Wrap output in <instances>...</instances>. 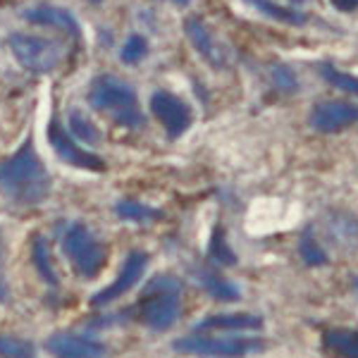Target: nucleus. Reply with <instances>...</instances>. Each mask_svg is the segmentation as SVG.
<instances>
[{"label": "nucleus", "instance_id": "f257e3e1", "mask_svg": "<svg viewBox=\"0 0 358 358\" xmlns=\"http://www.w3.org/2000/svg\"><path fill=\"white\" fill-rule=\"evenodd\" d=\"M53 179L36 153L34 138H24L20 148L0 160V194L17 206H38L50 196Z\"/></svg>", "mask_w": 358, "mask_h": 358}, {"label": "nucleus", "instance_id": "f03ea898", "mask_svg": "<svg viewBox=\"0 0 358 358\" xmlns=\"http://www.w3.org/2000/svg\"><path fill=\"white\" fill-rule=\"evenodd\" d=\"M89 106L98 113L110 115L117 124L127 129H136L146 122L138 106L136 89L129 82L120 79L117 74H101L89 84V94H86Z\"/></svg>", "mask_w": 358, "mask_h": 358}, {"label": "nucleus", "instance_id": "7ed1b4c3", "mask_svg": "<svg viewBox=\"0 0 358 358\" xmlns=\"http://www.w3.org/2000/svg\"><path fill=\"white\" fill-rule=\"evenodd\" d=\"M184 285L175 275H153L136 301L138 320L155 332L170 330L182 313Z\"/></svg>", "mask_w": 358, "mask_h": 358}, {"label": "nucleus", "instance_id": "20e7f679", "mask_svg": "<svg viewBox=\"0 0 358 358\" xmlns=\"http://www.w3.org/2000/svg\"><path fill=\"white\" fill-rule=\"evenodd\" d=\"M62 253L72 263V268L86 280L98 277L108 261L106 246L96 239V234L84 222H72L65 229V234H62Z\"/></svg>", "mask_w": 358, "mask_h": 358}, {"label": "nucleus", "instance_id": "39448f33", "mask_svg": "<svg viewBox=\"0 0 358 358\" xmlns=\"http://www.w3.org/2000/svg\"><path fill=\"white\" fill-rule=\"evenodd\" d=\"M10 50L15 60L31 74H48L62 62V45L53 38L31 36V34H13L10 36Z\"/></svg>", "mask_w": 358, "mask_h": 358}, {"label": "nucleus", "instance_id": "423d86ee", "mask_svg": "<svg viewBox=\"0 0 358 358\" xmlns=\"http://www.w3.org/2000/svg\"><path fill=\"white\" fill-rule=\"evenodd\" d=\"M177 354L210 356V358H244L265 349L263 339L246 337H182L172 342Z\"/></svg>", "mask_w": 358, "mask_h": 358}, {"label": "nucleus", "instance_id": "0eeeda50", "mask_svg": "<svg viewBox=\"0 0 358 358\" xmlns=\"http://www.w3.org/2000/svg\"><path fill=\"white\" fill-rule=\"evenodd\" d=\"M184 31H187L194 48L199 50V55L213 69H227L232 65V50H229V45L210 27L203 24L199 17H192V20L184 22Z\"/></svg>", "mask_w": 358, "mask_h": 358}, {"label": "nucleus", "instance_id": "6e6552de", "mask_svg": "<svg viewBox=\"0 0 358 358\" xmlns=\"http://www.w3.org/2000/svg\"><path fill=\"white\" fill-rule=\"evenodd\" d=\"M151 113L153 117L163 124L170 138H179L184 131L192 127V108L182 101L179 96L170 94V91H155L151 96Z\"/></svg>", "mask_w": 358, "mask_h": 358}, {"label": "nucleus", "instance_id": "1a4fd4ad", "mask_svg": "<svg viewBox=\"0 0 358 358\" xmlns=\"http://www.w3.org/2000/svg\"><path fill=\"white\" fill-rule=\"evenodd\" d=\"M146 265H148L146 253H143V251H131L129 256L124 258L122 268H120V275L115 277L113 285H108L106 289L94 294L89 306H94V308H106V306H110L113 301H117L120 296H124L131 287L138 285V280H141L143 273H146Z\"/></svg>", "mask_w": 358, "mask_h": 358}, {"label": "nucleus", "instance_id": "9d476101", "mask_svg": "<svg viewBox=\"0 0 358 358\" xmlns=\"http://www.w3.org/2000/svg\"><path fill=\"white\" fill-rule=\"evenodd\" d=\"M48 143L53 146L57 158L65 160L67 165L79 167V170H91V172L106 170V163H103L98 155L84 151V148L77 143V138H74L72 134H67L55 117L50 120V124H48Z\"/></svg>", "mask_w": 358, "mask_h": 358}, {"label": "nucleus", "instance_id": "9b49d317", "mask_svg": "<svg viewBox=\"0 0 358 358\" xmlns=\"http://www.w3.org/2000/svg\"><path fill=\"white\" fill-rule=\"evenodd\" d=\"M358 124V103L349 101H322L310 110V127L322 134H337Z\"/></svg>", "mask_w": 358, "mask_h": 358}, {"label": "nucleus", "instance_id": "f8f14e48", "mask_svg": "<svg viewBox=\"0 0 358 358\" xmlns=\"http://www.w3.org/2000/svg\"><path fill=\"white\" fill-rule=\"evenodd\" d=\"M45 351L53 358H108V346L77 332H53L45 337Z\"/></svg>", "mask_w": 358, "mask_h": 358}, {"label": "nucleus", "instance_id": "ddd939ff", "mask_svg": "<svg viewBox=\"0 0 358 358\" xmlns=\"http://www.w3.org/2000/svg\"><path fill=\"white\" fill-rule=\"evenodd\" d=\"M24 20L31 22V24L50 27V29H57V31L79 36V27H77L74 15L65 8H57V5L41 3V5H36V8H29L24 10Z\"/></svg>", "mask_w": 358, "mask_h": 358}, {"label": "nucleus", "instance_id": "4468645a", "mask_svg": "<svg viewBox=\"0 0 358 358\" xmlns=\"http://www.w3.org/2000/svg\"><path fill=\"white\" fill-rule=\"evenodd\" d=\"M263 317L251 313H217L208 315L196 325V332H244V330H261Z\"/></svg>", "mask_w": 358, "mask_h": 358}, {"label": "nucleus", "instance_id": "2eb2a0df", "mask_svg": "<svg viewBox=\"0 0 358 358\" xmlns=\"http://www.w3.org/2000/svg\"><path fill=\"white\" fill-rule=\"evenodd\" d=\"M196 280L203 287V292H208L213 299H217V301L229 303V301H239L241 299V292L236 289L234 282L224 280L215 270H196Z\"/></svg>", "mask_w": 358, "mask_h": 358}, {"label": "nucleus", "instance_id": "dca6fc26", "mask_svg": "<svg viewBox=\"0 0 358 358\" xmlns=\"http://www.w3.org/2000/svg\"><path fill=\"white\" fill-rule=\"evenodd\" d=\"M31 263L36 268L38 277L50 287V289H57L60 287V280H57V273L53 268V261H50V248H48V239L43 234H36L31 241Z\"/></svg>", "mask_w": 358, "mask_h": 358}, {"label": "nucleus", "instance_id": "f3484780", "mask_svg": "<svg viewBox=\"0 0 358 358\" xmlns=\"http://www.w3.org/2000/svg\"><path fill=\"white\" fill-rule=\"evenodd\" d=\"M325 346L337 358H358V332L346 327H334L325 332Z\"/></svg>", "mask_w": 358, "mask_h": 358}, {"label": "nucleus", "instance_id": "a211bd4d", "mask_svg": "<svg viewBox=\"0 0 358 358\" xmlns=\"http://www.w3.org/2000/svg\"><path fill=\"white\" fill-rule=\"evenodd\" d=\"M69 134H72L77 141L91 143V146H98L101 143V129L91 122L89 115H84L82 110H69Z\"/></svg>", "mask_w": 358, "mask_h": 358}, {"label": "nucleus", "instance_id": "6ab92c4d", "mask_svg": "<svg viewBox=\"0 0 358 358\" xmlns=\"http://www.w3.org/2000/svg\"><path fill=\"white\" fill-rule=\"evenodd\" d=\"M115 213H117V217H122L127 222H148V220H158V217L163 215L158 208L138 203L134 199L117 201V203H115Z\"/></svg>", "mask_w": 358, "mask_h": 358}, {"label": "nucleus", "instance_id": "aec40b11", "mask_svg": "<svg viewBox=\"0 0 358 358\" xmlns=\"http://www.w3.org/2000/svg\"><path fill=\"white\" fill-rule=\"evenodd\" d=\"M246 3L253 5L258 13L268 15L270 20H275V22H285V24H296V27L306 22L303 15L294 13V10H289V8H282V5L273 3V0H246Z\"/></svg>", "mask_w": 358, "mask_h": 358}, {"label": "nucleus", "instance_id": "412c9836", "mask_svg": "<svg viewBox=\"0 0 358 358\" xmlns=\"http://www.w3.org/2000/svg\"><path fill=\"white\" fill-rule=\"evenodd\" d=\"M317 69H320L322 79H325V82H330L334 89L358 96V77H354V74H349V72H344V69L334 67L332 62H322V65L317 67Z\"/></svg>", "mask_w": 358, "mask_h": 358}, {"label": "nucleus", "instance_id": "4be33fe9", "mask_svg": "<svg viewBox=\"0 0 358 358\" xmlns=\"http://www.w3.org/2000/svg\"><path fill=\"white\" fill-rule=\"evenodd\" d=\"M0 358H36V346L15 334H0Z\"/></svg>", "mask_w": 358, "mask_h": 358}, {"label": "nucleus", "instance_id": "5701e85b", "mask_svg": "<svg viewBox=\"0 0 358 358\" xmlns=\"http://www.w3.org/2000/svg\"><path fill=\"white\" fill-rule=\"evenodd\" d=\"M208 251H210L213 261L220 263V265H234L236 263V256H234V251L227 244V236H224L222 224H215V229H213V236H210V244H208Z\"/></svg>", "mask_w": 358, "mask_h": 358}, {"label": "nucleus", "instance_id": "b1692460", "mask_svg": "<svg viewBox=\"0 0 358 358\" xmlns=\"http://www.w3.org/2000/svg\"><path fill=\"white\" fill-rule=\"evenodd\" d=\"M299 253H301V261L308 265V268H317V265L327 263V253L320 248V244L315 241L310 229H306L301 241H299Z\"/></svg>", "mask_w": 358, "mask_h": 358}, {"label": "nucleus", "instance_id": "393cba45", "mask_svg": "<svg viewBox=\"0 0 358 358\" xmlns=\"http://www.w3.org/2000/svg\"><path fill=\"white\" fill-rule=\"evenodd\" d=\"M146 53H148V41L141 34H131L124 41L122 50H120V60H122V65H138L146 57Z\"/></svg>", "mask_w": 358, "mask_h": 358}, {"label": "nucleus", "instance_id": "a878e982", "mask_svg": "<svg viewBox=\"0 0 358 358\" xmlns=\"http://www.w3.org/2000/svg\"><path fill=\"white\" fill-rule=\"evenodd\" d=\"M273 82L280 86L282 91H296V86H299L294 72L285 65H273Z\"/></svg>", "mask_w": 358, "mask_h": 358}, {"label": "nucleus", "instance_id": "bb28decb", "mask_svg": "<svg viewBox=\"0 0 358 358\" xmlns=\"http://www.w3.org/2000/svg\"><path fill=\"white\" fill-rule=\"evenodd\" d=\"M10 299V287H8V273H5V239L0 232V303H5Z\"/></svg>", "mask_w": 358, "mask_h": 358}, {"label": "nucleus", "instance_id": "cd10ccee", "mask_svg": "<svg viewBox=\"0 0 358 358\" xmlns=\"http://www.w3.org/2000/svg\"><path fill=\"white\" fill-rule=\"evenodd\" d=\"M330 3L339 13H354V10H358V0H330Z\"/></svg>", "mask_w": 358, "mask_h": 358}, {"label": "nucleus", "instance_id": "c85d7f7f", "mask_svg": "<svg viewBox=\"0 0 358 358\" xmlns=\"http://www.w3.org/2000/svg\"><path fill=\"white\" fill-rule=\"evenodd\" d=\"M172 3H175V5H182V8H184V5H189L192 0H172Z\"/></svg>", "mask_w": 358, "mask_h": 358}, {"label": "nucleus", "instance_id": "c756f323", "mask_svg": "<svg viewBox=\"0 0 358 358\" xmlns=\"http://www.w3.org/2000/svg\"><path fill=\"white\" fill-rule=\"evenodd\" d=\"M354 285H356V289H358V277H356V280H354Z\"/></svg>", "mask_w": 358, "mask_h": 358}, {"label": "nucleus", "instance_id": "7c9ffc66", "mask_svg": "<svg viewBox=\"0 0 358 358\" xmlns=\"http://www.w3.org/2000/svg\"><path fill=\"white\" fill-rule=\"evenodd\" d=\"M292 3H303V0H292Z\"/></svg>", "mask_w": 358, "mask_h": 358}, {"label": "nucleus", "instance_id": "2f4dec72", "mask_svg": "<svg viewBox=\"0 0 358 358\" xmlns=\"http://www.w3.org/2000/svg\"><path fill=\"white\" fill-rule=\"evenodd\" d=\"M91 3H101V0H91Z\"/></svg>", "mask_w": 358, "mask_h": 358}]
</instances>
